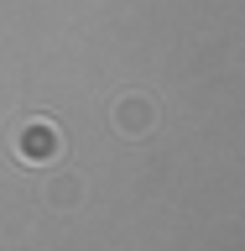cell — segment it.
<instances>
[{
    "label": "cell",
    "mask_w": 245,
    "mask_h": 251,
    "mask_svg": "<svg viewBox=\"0 0 245 251\" xmlns=\"http://www.w3.org/2000/svg\"><path fill=\"white\" fill-rule=\"evenodd\" d=\"M11 152L21 168H52L63 157V131L47 115H31V121H21V131L11 136Z\"/></svg>",
    "instance_id": "obj_1"
},
{
    "label": "cell",
    "mask_w": 245,
    "mask_h": 251,
    "mask_svg": "<svg viewBox=\"0 0 245 251\" xmlns=\"http://www.w3.org/2000/svg\"><path fill=\"white\" fill-rule=\"evenodd\" d=\"M110 121H115L120 136H146V131L156 126V105L146 100V94H120L115 110H110Z\"/></svg>",
    "instance_id": "obj_2"
},
{
    "label": "cell",
    "mask_w": 245,
    "mask_h": 251,
    "mask_svg": "<svg viewBox=\"0 0 245 251\" xmlns=\"http://www.w3.org/2000/svg\"><path fill=\"white\" fill-rule=\"evenodd\" d=\"M78 199H84V183H78V178H58V183L47 188V204H52V209H73Z\"/></svg>",
    "instance_id": "obj_3"
}]
</instances>
